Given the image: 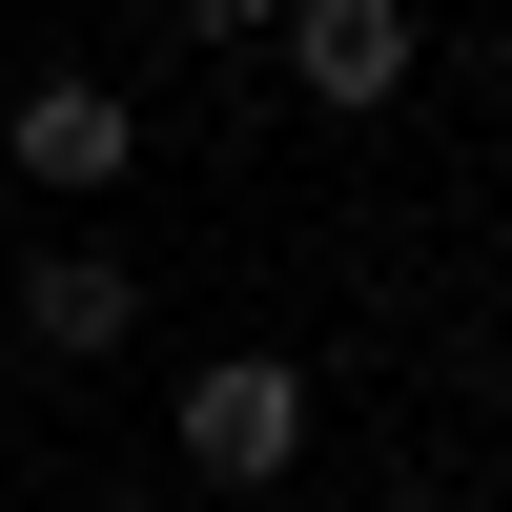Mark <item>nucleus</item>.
Returning <instances> with one entry per match:
<instances>
[{
	"instance_id": "f257e3e1",
	"label": "nucleus",
	"mask_w": 512,
	"mask_h": 512,
	"mask_svg": "<svg viewBox=\"0 0 512 512\" xmlns=\"http://www.w3.org/2000/svg\"><path fill=\"white\" fill-rule=\"evenodd\" d=\"M164 451H185V492H287V472H308V369H287V349H205L185 369V390H164Z\"/></svg>"
},
{
	"instance_id": "f03ea898",
	"label": "nucleus",
	"mask_w": 512,
	"mask_h": 512,
	"mask_svg": "<svg viewBox=\"0 0 512 512\" xmlns=\"http://www.w3.org/2000/svg\"><path fill=\"white\" fill-rule=\"evenodd\" d=\"M0 164H21V185H41V205H103V185H123V164H144V103H123V82H103V62H41V82H21V103H0Z\"/></svg>"
},
{
	"instance_id": "7ed1b4c3",
	"label": "nucleus",
	"mask_w": 512,
	"mask_h": 512,
	"mask_svg": "<svg viewBox=\"0 0 512 512\" xmlns=\"http://www.w3.org/2000/svg\"><path fill=\"white\" fill-rule=\"evenodd\" d=\"M0 308H21V349H41V369H103V349H144V267H123L103 226L21 246V287H0Z\"/></svg>"
},
{
	"instance_id": "20e7f679",
	"label": "nucleus",
	"mask_w": 512,
	"mask_h": 512,
	"mask_svg": "<svg viewBox=\"0 0 512 512\" xmlns=\"http://www.w3.org/2000/svg\"><path fill=\"white\" fill-rule=\"evenodd\" d=\"M410 41H431L410 0H287V21H267V62L308 82L328 123H369V103H410Z\"/></svg>"
},
{
	"instance_id": "39448f33",
	"label": "nucleus",
	"mask_w": 512,
	"mask_h": 512,
	"mask_svg": "<svg viewBox=\"0 0 512 512\" xmlns=\"http://www.w3.org/2000/svg\"><path fill=\"white\" fill-rule=\"evenodd\" d=\"M267 21H287V0H164V41H205V62H246Z\"/></svg>"
},
{
	"instance_id": "423d86ee",
	"label": "nucleus",
	"mask_w": 512,
	"mask_h": 512,
	"mask_svg": "<svg viewBox=\"0 0 512 512\" xmlns=\"http://www.w3.org/2000/svg\"><path fill=\"white\" fill-rule=\"evenodd\" d=\"M390 512H451V492H390Z\"/></svg>"
}]
</instances>
